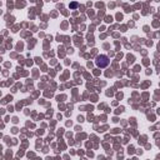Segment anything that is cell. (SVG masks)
Segmentation results:
<instances>
[{
  "mask_svg": "<svg viewBox=\"0 0 160 160\" xmlns=\"http://www.w3.org/2000/svg\"><path fill=\"white\" fill-rule=\"evenodd\" d=\"M95 64L98 68H106L109 65V58L106 55H99L95 60Z\"/></svg>",
  "mask_w": 160,
  "mask_h": 160,
  "instance_id": "6da1fadb",
  "label": "cell"
},
{
  "mask_svg": "<svg viewBox=\"0 0 160 160\" xmlns=\"http://www.w3.org/2000/svg\"><path fill=\"white\" fill-rule=\"evenodd\" d=\"M70 6H71V8H77V6H78V4H77V3H73Z\"/></svg>",
  "mask_w": 160,
  "mask_h": 160,
  "instance_id": "7a4b0ae2",
  "label": "cell"
}]
</instances>
